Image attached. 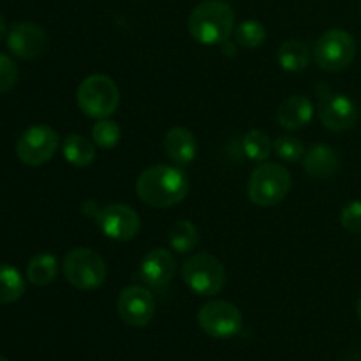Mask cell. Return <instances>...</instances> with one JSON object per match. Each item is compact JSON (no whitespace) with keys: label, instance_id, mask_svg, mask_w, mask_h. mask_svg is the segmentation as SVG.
Here are the masks:
<instances>
[{"label":"cell","instance_id":"obj_18","mask_svg":"<svg viewBox=\"0 0 361 361\" xmlns=\"http://www.w3.org/2000/svg\"><path fill=\"white\" fill-rule=\"evenodd\" d=\"M62 154L69 164L76 168H88L95 161L97 150L94 141L87 140L81 134H69L62 143Z\"/></svg>","mask_w":361,"mask_h":361},{"label":"cell","instance_id":"obj_28","mask_svg":"<svg viewBox=\"0 0 361 361\" xmlns=\"http://www.w3.org/2000/svg\"><path fill=\"white\" fill-rule=\"evenodd\" d=\"M18 66L11 56L0 53V94H6L16 85Z\"/></svg>","mask_w":361,"mask_h":361},{"label":"cell","instance_id":"obj_27","mask_svg":"<svg viewBox=\"0 0 361 361\" xmlns=\"http://www.w3.org/2000/svg\"><path fill=\"white\" fill-rule=\"evenodd\" d=\"M341 224L345 231L361 235V201H351L341 212Z\"/></svg>","mask_w":361,"mask_h":361},{"label":"cell","instance_id":"obj_31","mask_svg":"<svg viewBox=\"0 0 361 361\" xmlns=\"http://www.w3.org/2000/svg\"><path fill=\"white\" fill-rule=\"evenodd\" d=\"M0 361H7V360H6V358H4V356H2V355H0Z\"/></svg>","mask_w":361,"mask_h":361},{"label":"cell","instance_id":"obj_1","mask_svg":"<svg viewBox=\"0 0 361 361\" xmlns=\"http://www.w3.org/2000/svg\"><path fill=\"white\" fill-rule=\"evenodd\" d=\"M189 192V180L176 166L157 164L147 168L136 180V194L145 204L169 208L182 203Z\"/></svg>","mask_w":361,"mask_h":361},{"label":"cell","instance_id":"obj_32","mask_svg":"<svg viewBox=\"0 0 361 361\" xmlns=\"http://www.w3.org/2000/svg\"><path fill=\"white\" fill-rule=\"evenodd\" d=\"M360 46H361V41H360Z\"/></svg>","mask_w":361,"mask_h":361},{"label":"cell","instance_id":"obj_25","mask_svg":"<svg viewBox=\"0 0 361 361\" xmlns=\"http://www.w3.org/2000/svg\"><path fill=\"white\" fill-rule=\"evenodd\" d=\"M120 137H122V129H120V126L115 120H97L95 126L92 127V141L95 143V147L102 148V150L115 148L118 145Z\"/></svg>","mask_w":361,"mask_h":361},{"label":"cell","instance_id":"obj_16","mask_svg":"<svg viewBox=\"0 0 361 361\" xmlns=\"http://www.w3.org/2000/svg\"><path fill=\"white\" fill-rule=\"evenodd\" d=\"M164 152L175 166H189L197 155L196 136L185 127H173L164 136Z\"/></svg>","mask_w":361,"mask_h":361},{"label":"cell","instance_id":"obj_21","mask_svg":"<svg viewBox=\"0 0 361 361\" xmlns=\"http://www.w3.org/2000/svg\"><path fill=\"white\" fill-rule=\"evenodd\" d=\"M169 245L178 254H187L200 242V229L190 221H178L168 231Z\"/></svg>","mask_w":361,"mask_h":361},{"label":"cell","instance_id":"obj_22","mask_svg":"<svg viewBox=\"0 0 361 361\" xmlns=\"http://www.w3.org/2000/svg\"><path fill=\"white\" fill-rule=\"evenodd\" d=\"M25 281L11 264H0V303H14L23 296Z\"/></svg>","mask_w":361,"mask_h":361},{"label":"cell","instance_id":"obj_17","mask_svg":"<svg viewBox=\"0 0 361 361\" xmlns=\"http://www.w3.org/2000/svg\"><path fill=\"white\" fill-rule=\"evenodd\" d=\"M314 104L305 95H291L279 106L277 122L288 130H298L309 126L314 118Z\"/></svg>","mask_w":361,"mask_h":361},{"label":"cell","instance_id":"obj_2","mask_svg":"<svg viewBox=\"0 0 361 361\" xmlns=\"http://www.w3.org/2000/svg\"><path fill=\"white\" fill-rule=\"evenodd\" d=\"M189 32L204 46L224 44L235 32V11L222 0H204L190 13Z\"/></svg>","mask_w":361,"mask_h":361},{"label":"cell","instance_id":"obj_9","mask_svg":"<svg viewBox=\"0 0 361 361\" xmlns=\"http://www.w3.org/2000/svg\"><path fill=\"white\" fill-rule=\"evenodd\" d=\"M201 330L214 338H231L242 330V312L226 300L204 303L197 312Z\"/></svg>","mask_w":361,"mask_h":361},{"label":"cell","instance_id":"obj_5","mask_svg":"<svg viewBox=\"0 0 361 361\" xmlns=\"http://www.w3.org/2000/svg\"><path fill=\"white\" fill-rule=\"evenodd\" d=\"M63 277L71 286L81 291H94L104 284L108 277V267L101 254L88 247L73 249L63 257Z\"/></svg>","mask_w":361,"mask_h":361},{"label":"cell","instance_id":"obj_20","mask_svg":"<svg viewBox=\"0 0 361 361\" xmlns=\"http://www.w3.org/2000/svg\"><path fill=\"white\" fill-rule=\"evenodd\" d=\"M59 274V261L53 254L42 252L30 259L27 267V279L34 286H48Z\"/></svg>","mask_w":361,"mask_h":361},{"label":"cell","instance_id":"obj_19","mask_svg":"<svg viewBox=\"0 0 361 361\" xmlns=\"http://www.w3.org/2000/svg\"><path fill=\"white\" fill-rule=\"evenodd\" d=\"M277 60L282 69L288 73H300V71L307 69L310 62L309 44L300 39H288L279 48Z\"/></svg>","mask_w":361,"mask_h":361},{"label":"cell","instance_id":"obj_26","mask_svg":"<svg viewBox=\"0 0 361 361\" xmlns=\"http://www.w3.org/2000/svg\"><path fill=\"white\" fill-rule=\"evenodd\" d=\"M274 150L277 157L286 162H296L305 155V147L293 136H281L274 141Z\"/></svg>","mask_w":361,"mask_h":361},{"label":"cell","instance_id":"obj_4","mask_svg":"<svg viewBox=\"0 0 361 361\" xmlns=\"http://www.w3.org/2000/svg\"><path fill=\"white\" fill-rule=\"evenodd\" d=\"M81 111L94 120L111 116L120 104V90L115 81L106 74H92L85 78L76 92Z\"/></svg>","mask_w":361,"mask_h":361},{"label":"cell","instance_id":"obj_14","mask_svg":"<svg viewBox=\"0 0 361 361\" xmlns=\"http://www.w3.org/2000/svg\"><path fill=\"white\" fill-rule=\"evenodd\" d=\"M176 274V259L168 249H152L140 264V275L150 288H164Z\"/></svg>","mask_w":361,"mask_h":361},{"label":"cell","instance_id":"obj_7","mask_svg":"<svg viewBox=\"0 0 361 361\" xmlns=\"http://www.w3.org/2000/svg\"><path fill=\"white\" fill-rule=\"evenodd\" d=\"M356 55V42L349 32L342 28L326 30L314 46V60L317 67L330 73L344 71L351 66Z\"/></svg>","mask_w":361,"mask_h":361},{"label":"cell","instance_id":"obj_24","mask_svg":"<svg viewBox=\"0 0 361 361\" xmlns=\"http://www.w3.org/2000/svg\"><path fill=\"white\" fill-rule=\"evenodd\" d=\"M267 39V28L257 20H245L235 28L236 44L243 46L247 49L259 48Z\"/></svg>","mask_w":361,"mask_h":361},{"label":"cell","instance_id":"obj_12","mask_svg":"<svg viewBox=\"0 0 361 361\" xmlns=\"http://www.w3.org/2000/svg\"><path fill=\"white\" fill-rule=\"evenodd\" d=\"M116 309H118V316L122 317L123 323L133 328H143L154 319V295L141 286H127L120 293Z\"/></svg>","mask_w":361,"mask_h":361},{"label":"cell","instance_id":"obj_6","mask_svg":"<svg viewBox=\"0 0 361 361\" xmlns=\"http://www.w3.org/2000/svg\"><path fill=\"white\" fill-rule=\"evenodd\" d=\"M182 279L196 295L215 296L226 286V268L214 254L197 252L183 263Z\"/></svg>","mask_w":361,"mask_h":361},{"label":"cell","instance_id":"obj_3","mask_svg":"<svg viewBox=\"0 0 361 361\" xmlns=\"http://www.w3.org/2000/svg\"><path fill=\"white\" fill-rule=\"evenodd\" d=\"M291 173L281 164L267 162L257 166L247 183V196L254 204L270 208L286 200L291 190Z\"/></svg>","mask_w":361,"mask_h":361},{"label":"cell","instance_id":"obj_15","mask_svg":"<svg viewBox=\"0 0 361 361\" xmlns=\"http://www.w3.org/2000/svg\"><path fill=\"white\" fill-rule=\"evenodd\" d=\"M341 169V155L330 145H314L303 155V171L316 180H326Z\"/></svg>","mask_w":361,"mask_h":361},{"label":"cell","instance_id":"obj_10","mask_svg":"<svg viewBox=\"0 0 361 361\" xmlns=\"http://www.w3.org/2000/svg\"><path fill=\"white\" fill-rule=\"evenodd\" d=\"M94 221L108 238L116 240V242H129L141 229V219L137 212L129 204L122 203L99 207Z\"/></svg>","mask_w":361,"mask_h":361},{"label":"cell","instance_id":"obj_13","mask_svg":"<svg viewBox=\"0 0 361 361\" xmlns=\"http://www.w3.org/2000/svg\"><path fill=\"white\" fill-rule=\"evenodd\" d=\"M7 48L18 59H37L46 49L44 30L39 25L30 23V21L16 23L7 34Z\"/></svg>","mask_w":361,"mask_h":361},{"label":"cell","instance_id":"obj_8","mask_svg":"<svg viewBox=\"0 0 361 361\" xmlns=\"http://www.w3.org/2000/svg\"><path fill=\"white\" fill-rule=\"evenodd\" d=\"M59 143V133L49 126L39 123V126L28 127L18 137L16 155L25 166L37 168V166L46 164L55 155Z\"/></svg>","mask_w":361,"mask_h":361},{"label":"cell","instance_id":"obj_23","mask_svg":"<svg viewBox=\"0 0 361 361\" xmlns=\"http://www.w3.org/2000/svg\"><path fill=\"white\" fill-rule=\"evenodd\" d=\"M271 148H274V143H271L270 136H268L264 130H259V129L249 130L242 140L243 154L254 162L267 161L271 154Z\"/></svg>","mask_w":361,"mask_h":361},{"label":"cell","instance_id":"obj_29","mask_svg":"<svg viewBox=\"0 0 361 361\" xmlns=\"http://www.w3.org/2000/svg\"><path fill=\"white\" fill-rule=\"evenodd\" d=\"M7 34H9V32H7L6 20H4V16H2V14H0V42L4 41V37H6Z\"/></svg>","mask_w":361,"mask_h":361},{"label":"cell","instance_id":"obj_11","mask_svg":"<svg viewBox=\"0 0 361 361\" xmlns=\"http://www.w3.org/2000/svg\"><path fill=\"white\" fill-rule=\"evenodd\" d=\"M317 115L328 130L344 133L358 122V106L348 95L334 94L324 88V94L319 95Z\"/></svg>","mask_w":361,"mask_h":361},{"label":"cell","instance_id":"obj_30","mask_svg":"<svg viewBox=\"0 0 361 361\" xmlns=\"http://www.w3.org/2000/svg\"><path fill=\"white\" fill-rule=\"evenodd\" d=\"M356 312H358V317H360V321H361V295H360V298H358V303H356Z\"/></svg>","mask_w":361,"mask_h":361}]
</instances>
